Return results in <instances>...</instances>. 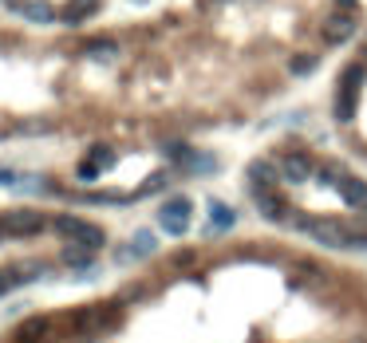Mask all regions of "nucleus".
I'll return each mask as SVG.
<instances>
[{"instance_id":"1a4fd4ad","label":"nucleus","mask_w":367,"mask_h":343,"mask_svg":"<svg viewBox=\"0 0 367 343\" xmlns=\"http://www.w3.org/2000/svg\"><path fill=\"white\" fill-rule=\"evenodd\" d=\"M336 194H340V198L348 201L356 213H367V181H359V178H351V174H343L340 186H336Z\"/></svg>"},{"instance_id":"4be33fe9","label":"nucleus","mask_w":367,"mask_h":343,"mask_svg":"<svg viewBox=\"0 0 367 343\" xmlns=\"http://www.w3.org/2000/svg\"><path fill=\"white\" fill-rule=\"evenodd\" d=\"M351 4H356V0H336V9H348V12H351Z\"/></svg>"},{"instance_id":"39448f33","label":"nucleus","mask_w":367,"mask_h":343,"mask_svg":"<svg viewBox=\"0 0 367 343\" xmlns=\"http://www.w3.org/2000/svg\"><path fill=\"white\" fill-rule=\"evenodd\" d=\"M0 225H4V237H36L48 229V217L40 209H12L0 217Z\"/></svg>"},{"instance_id":"20e7f679","label":"nucleus","mask_w":367,"mask_h":343,"mask_svg":"<svg viewBox=\"0 0 367 343\" xmlns=\"http://www.w3.org/2000/svg\"><path fill=\"white\" fill-rule=\"evenodd\" d=\"M320 36L328 43H348L359 36V12H348V9H336L320 20Z\"/></svg>"},{"instance_id":"a211bd4d","label":"nucleus","mask_w":367,"mask_h":343,"mask_svg":"<svg viewBox=\"0 0 367 343\" xmlns=\"http://www.w3.org/2000/svg\"><path fill=\"white\" fill-rule=\"evenodd\" d=\"M87 162H95L99 170H107V166H115V150L111 146H91V158Z\"/></svg>"},{"instance_id":"ddd939ff","label":"nucleus","mask_w":367,"mask_h":343,"mask_svg":"<svg viewBox=\"0 0 367 343\" xmlns=\"http://www.w3.org/2000/svg\"><path fill=\"white\" fill-rule=\"evenodd\" d=\"M83 56L91 63H115V60H119V43H115V40H91L83 48Z\"/></svg>"},{"instance_id":"4468645a","label":"nucleus","mask_w":367,"mask_h":343,"mask_svg":"<svg viewBox=\"0 0 367 343\" xmlns=\"http://www.w3.org/2000/svg\"><path fill=\"white\" fill-rule=\"evenodd\" d=\"M316 63H320V56H312V52H300V56H292V60H289V75L304 79V75H312V71H316Z\"/></svg>"},{"instance_id":"423d86ee","label":"nucleus","mask_w":367,"mask_h":343,"mask_svg":"<svg viewBox=\"0 0 367 343\" xmlns=\"http://www.w3.org/2000/svg\"><path fill=\"white\" fill-rule=\"evenodd\" d=\"M276 166H281V178L292 181V186H300V181H308L312 174H316V162H312L304 150H289V154H281Z\"/></svg>"},{"instance_id":"9d476101","label":"nucleus","mask_w":367,"mask_h":343,"mask_svg":"<svg viewBox=\"0 0 367 343\" xmlns=\"http://www.w3.org/2000/svg\"><path fill=\"white\" fill-rule=\"evenodd\" d=\"M91 260H95V249L91 245H79V241H71L68 249L60 253V265H68V268H76V273H91Z\"/></svg>"},{"instance_id":"7ed1b4c3","label":"nucleus","mask_w":367,"mask_h":343,"mask_svg":"<svg viewBox=\"0 0 367 343\" xmlns=\"http://www.w3.org/2000/svg\"><path fill=\"white\" fill-rule=\"evenodd\" d=\"M190 217H194V201L182 198V194H178V198H166L162 209H158V225H162L170 237H186Z\"/></svg>"},{"instance_id":"9b49d317","label":"nucleus","mask_w":367,"mask_h":343,"mask_svg":"<svg viewBox=\"0 0 367 343\" xmlns=\"http://www.w3.org/2000/svg\"><path fill=\"white\" fill-rule=\"evenodd\" d=\"M237 225V209L225 201H210V233H229Z\"/></svg>"},{"instance_id":"dca6fc26","label":"nucleus","mask_w":367,"mask_h":343,"mask_svg":"<svg viewBox=\"0 0 367 343\" xmlns=\"http://www.w3.org/2000/svg\"><path fill=\"white\" fill-rule=\"evenodd\" d=\"M130 249H135V257L143 260V257H150V253L158 249V237H154L150 229H138L135 237H130Z\"/></svg>"},{"instance_id":"5701e85b","label":"nucleus","mask_w":367,"mask_h":343,"mask_svg":"<svg viewBox=\"0 0 367 343\" xmlns=\"http://www.w3.org/2000/svg\"><path fill=\"white\" fill-rule=\"evenodd\" d=\"M0 241H4V225H0Z\"/></svg>"},{"instance_id":"412c9836","label":"nucleus","mask_w":367,"mask_h":343,"mask_svg":"<svg viewBox=\"0 0 367 343\" xmlns=\"http://www.w3.org/2000/svg\"><path fill=\"white\" fill-rule=\"evenodd\" d=\"M20 181V174H12V170H0V186H16Z\"/></svg>"},{"instance_id":"6ab92c4d","label":"nucleus","mask_w":367,"mask_h":343,"mask_svg":"<svg viewBox=\"0 0 367 343\" xmlns=\"http://www.w3.org/2000/svg\"><path fill=\"white\" fill-rule=\"evenodd\" d=\"M99 166H95V162H87V158H83V166H79V178H83V181H95V178H99Z\"/></svg>"},{"instance_id":"f8f14e48","label":"nucleus","mask_w":367,"mask_h":343,"mask_svg":"<svg viewBox=\"0 0 367 343\" xmlns=\"http://www.w3.org/2000/svg\"><path fill=\"white\" fill-rule=\"evenodd\" d=\"M16 12L28 20V24H56V9H48L43 0H20Z\"/></svg>"},{"instance_id":"f03ea898","label":"nucleus","mask_w":367,"mask_h":343,"mask_svg":"<svg viewBox=\"0 0 367 343\" xmlns=\"http://www.w3.org/2000/svg\"><path fill=\"white\" fill-rule=\"evenodd\" d=\"M51 229L60 233V237H68V241H79V245H91L95 253L107 245V233L99 229V225H91V221H83V217H76V213H60L56 221H51Z\"/></svg>"},{"instance_id":"0eeeda50","label":"nucleus","mask_w":367,"mask_h":343,"mask_svg":"<svg viewBox=\"0 0 367 343\" xmlns=\"http://www.w3.org/2000/svg\"><path fill=\"white\" fill-rule=\"evenodd\" d=\"M253 206H257V213L265 217V221H273V225L289 221V201H284L276 189H253Z\"/></svg>"},{"instance_id":"6e6552de","label":"nucleus","mask_w":367,"mask_h":343,"mask_svg":"<svg viewBox=\"0 0 367 343\" xmlns=\"http://www.w3.org/2000/svg\"><path fill=\"white\" fill-rule=\"evenodd\" d=\"M281 166L273 162V158H257V162H249V186L253 189H276L281 186Z\"/></svg>"},{"instance_id":"f3484780","label":"nucleus","mask_w":367,"mask_h":343,"mask_svg":"<svg viewBox=\"0 0 367 343\" xmlns=\"http://www.w3.org/2000/svg\"><path fill=\"white\" fill-rule=\"evenodd\" d=\"M186 170H190V174H214L217 162H214V154H197V150H194V158H190Z\"/></svg>"},{"instance_id":"f257e3e1","label":"nucleus","mask_w":367,"mask_h":343,"mask_svg":"<svg viewBox=\"0 0 367 343\" xmlns=\"http://www.w3.org/2000/svg\"><path fill=\"white\" fill-rule=\"evenodd\" d=\"M363 79H367V63H348L343 68V75H340V83H336V122H351L356 119V95H359V87H363Z\"/></svg>"},{"instance_id":"aec40b11","label":"nucleus","mask_w":367,"mask_h":343,"mask_svg":"<svg viewBox=\"0 0 367 343\" xmlns=\"http://www.w3.org/2000/svg\"><path fill=\"white\" fill-rule=\"evenodd\" d=\"M194 260H197V253H194V249H186V253H174V265H178V268H190Z\"/></svg>"},{"instance_id":"2eb2a0df","label":"nucleus","mask_w":367,"mask_h":343,"mask_svg":"<svg viewBox=\"0 0 367 343\" xmlns=\"http://www.w3.org/2000/svg\"><path fill=\"white\" fill-rule=\"evenodd\" d=\"M48 327H51V320H48V316H32V320H24V324H20V339L36 343L40 335H48Z\"/></svg>"}]
</instances>
